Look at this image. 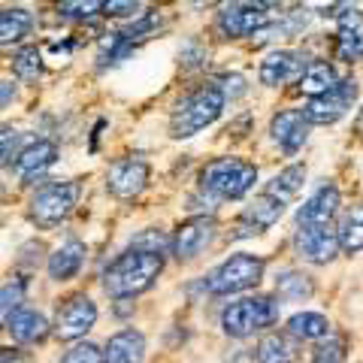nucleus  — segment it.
Returning <instances> with one entry per match:
<instances>
[{"mask_svg": "<svg viewBox=\"0 0 363 363\" xmlns=\"http://www.w3.org/2000/svg\"><path fill=\"white\" fill-rule=\"evenodd\" d=\"M88 257V248L85 242L79 240H67L64 245H58L55 252L49 255V260H45V269H49V279L52 281H70L79 276V269H82Z\"/></svg>", "mask_w": 363, "mask_h": 363, "instance_id": "obj_20", "label": "nucleus"}, {"mask_svg": "<svg viewBox=\"0 0 363 363\" xmlns=\"http://www.w3.org/2000/svg\"><path fill=\"white\" fill-rule=\"evenodd\" d=\"M55 161H58V145L49 143V140H37V143H30L18 152L13 169H16V176L21 182H33L37 176H43Z\"/></svg>", "mask_w": 363, "mask_h": 363, "instance_id": "obj_18", "label": "nucleus"}, {"mask_svg": "<svg viewBox=\"0 0 363 363\" xmlns=\"http://www.w3.org/2000/svg\"><path fill=\"white\" fill-rule=\"evenodd\" d=\"M4 327L18 345H40V342H45V336L52 333V324L45 321V315H40L37 309L13 312L4 321Z\"/></svg>", "mask_w": 363, "mask_h": 363, "instance_id": "obj_17", "label": "nucleus"}, {"mask_svg": "<svg viewBox=\"0 0 363 363\" xmlns=\"http://www.w3.org/2000/svg\"><path fill=\"white\" fill-rule=\"evenodd\" d=\"M255 360L257 363H291L294 360V342L291 333H279L269 330L255 348Z\"/></svg>", "mask_w": 363, "mask_h": 363, "instance_id": "obj_25", "label": "nucleus"}, {"mask_svg": "<svg viewBox=\"0 0 363 363\" xmlns=\"http://www.w3.org/2000/svg\"><path fill=\"white\" fill-rule=\"evenodd\" d=\"M33 28V16L25 6H6L4 16H0V43L13 45L18 40H25Z\"/></svg>", "mask_w": 363, "mask_h": 363, "instance_id": "obj_27", "label": "nucleus"}, {"mask_svg": "<svg viewBox=\"0 0 363 363\" xmlns=\"http://www.w3.org/2000/svg\"><path fill=\"white\" fill-rule=\"evenodd\" d=\"M336 233H339V245H342L345 255L363 252V203L351 206V209L342 215V221H339Z\"/></svg>", "mask_w": 363, "mask_h": 363, "instance_id": "obj_26", "label": "nucleus"}, {"mask_svg": "<svg viewBox=\"0 0 363 363\" xmlns=\"http://www.w3.org/2000/svg\"><path fill=\"white\" fill-rule=\"evenodd\" d=\"M0 363H33V357L28 351H18V348H4V354H0Z\"/></svg>", "mask_w": 363, "mask_h": 363, "instance_id": "obj_36", "label": "nucleus"}, {"mask_svg": "<svg viewBox=\"0 0 363 363\" xmlns=\"http://www.w3.org/2000/svg\"><path fill=\"white\" fill-rule=\"evenodd\" d=\"M306 70V64L297 52H288V49H276L269 52L264 61H260V85L267 88H279V85H288L294 79H300Z\"/></svg>", "mask_w": 363, "mask_h": 363, "instance_id": "obj_16", "label": "nucleus"}, {"mask_svg": "<svg viewBox=\"0 0 363 363\" xmlns=\"http://www.w3.org/2000/svg\"><path fill=\"white\" fill-rule=\"evenodd\" d=\"M339 203H342V197H339V188L336 185H321L300 206L297 227H303V224H330L336 218V212H339Z\"/></svg>", "mask_w": 363, "mask_h": 363, "instance_id": "obj_19", "label": "nucleus"}, {"mask_svg": "<svg viewBox=\"0 0 363 363\" xmlns=\"http://www.w3.org/2000/svg\"><path fill=\"white\" fill-rule=\"evenodd\" d=\"M269 25V13L257 6H245V4H224L221 13L215 16V30L221 33L224 40H245L255 37Z\"/></svg>", "mask_w": 363, "mask_h": 363, "instance_id": "obj_11", "label": "nucleus"}, {"mask_svg": "<svg viewBox=\"0 0 363 363\" xmlns=\"http://www.w3.org/2000/svg\"><path fill=\"white\" fill-rule=\"evenodd\" d=\"M13 73L21 79V82H37L43 76V55L37 45H21V49L13 55Z\"/></svg>", "mask_w": 363, "mask_h": 363, "instance_id": "obj_30", "label": "nucleus"}, {"mask_svg": "<svg viewBox=\"0 0 363 363\" xmlns=\"http://www.w3.org/2000/svg\"><path fill=\"white\" fill-rule=\"evenodd\" d=\"M61 363H104V348H97L94 342H76Z\"/></svg>", "mask_w": 363, "mask_h": 363, "instance_id": "obj_32", "label": "nucleus"}, {"mask_svg": "<svg viewBox=\"0 0 363 363\" xmlns=\"http://www.w3.org/2000/svg\"><path fill=\"white\" fill-rule=\"evenodd\" d=\"M357 91H360L357 79H351V76L339 79L330 91H324V94L306 100V106H303L306 121H309V124H336L351 106H354Z\"/></svg>", "mask_w": 363, "mask_h": 363, "instance_id": "obj_7", "label": "nucleus"}, {"mask_svg": "<svg viewBox=\"0 0 363 363\" xmlns=\"http://www.w3.org/2000/svg\"><path fill=\"white\" fill-rule=\"evenodd\" d=\"M257 182V167L242 157H215L200 169V188L221 200H240Z\"/></svg>", "mask_w": 363, "mask_h": 363, "instance_id": "obj_4", "label": "nucleus"}, {"mask_svg": "<svg viewBox=\"0 0 363 363\" xmlns=\"http://www.w3.org/2000/svg\"><path fill=\"white\" fill-rule=\"evenodd\" d=\"M145 357V336L133 327L112 333L104 345V363H143Z\"/></svg>", "mask_w": 363, "mask_h": 363, "instance_id": "obj_21", "label": "nucleus"}, {"mask_svg": "<svg viewBox=\"0 0 363 363\" xmlns=\"http://www.w3.org/2000/svg\"><path fill=\"white\" fill-rule=\"evenodd\" d=\"M25 291H28V279H18V276L4 285V297H0V300H4V306H0V312H4V321L13 312L21 309V303H25Z\"/></svg>", "mask_w": 363, "mask_h": 363, "instance_id": "obj_31", "label": "nucleus"}, {"mask_svg": "<svg viewBox=\"0 0 363 363\" xmlns=\"http://www.w3.org/2000/svg\"><path fill=\"white\" fill-rule=\"evenodd\" d=\"M276 321H279V303L276 297H267V294L242 297L236 303H227L221 309V330L230 339H248L255 333H264Z\"/></svg>", "mask_w": 363, "mask_h": 363, "instance_id": "obj_3", "label": "nucleus"}, {"mask_svg": "<svg viewBox=\"0 0 363 363\" xmlns=\"http://www.w3.org/2000/svg\"><path fill=\"white\" fill-rule=\"evenodd\" d=\"M164 272V255L145 252V248H128L124 255H118L104 272V291L112 300H133L136 294L149 291L157 276Z\"/></svg>", "mask_w": 363, "mask_h": 363, "instance_id": "obj_1", "label": "nucleus"}, {"mask_svg": "<svg viewBox=\"0 0 363 363\" xmlns=\"http://www.w3.org/2000/svg\"><path fill=\"white\" fill-rule=\"evenodd\" d=\"M269 136L285 155H297L309 136V121H306L303 109H279L269 121Z\"/></svg>", "mask_w": 363, "mask_h": 363, "instance_id": "obj_14", "label": "nucleus"}, {"mask_svg": "<svg viewBox=\"0 0 363 363\" xmlns=\"http://www.w3.org/2000/svg\"><path fill=\"white\" fill-rule=\"evenodd\" d=\"M312 294H315V281H312V276H306L303 269L279 272V279H276V297L279 300L303 303V300H312Z\"/></svg>", "mask_w": 363, "mask_h": 363, "instance_id": "obj_23", "label": "nucleus"}, {"mask_svg": "<svg viewBox=\"0 0 363 363\" xmlns=\"http://www.w3.org/2000/svg\"><path fill=\"white\" fill-rule=\"evenodd\" d=\"M215 85L224 91V97H227V100H233V97L245 94V79H242L240 73H227V76H221Z\"/></svg>", "mask_w": 363, "mask_h": 363, "instance_id": "obj_33", "label": "nucleus"}, {"mask_svg": "<svg viewBox=\"0 0 363 363\" xmlns=\"http://www.w3.org/2000/svg\"><path fill=\"white\" fill-rule=\"evenodd\" d=\"M152 169L143 157H121L106 169V191L116 200H133L149 188Z\"/></svg>", "mask_w": 363, "mask_h": 363, "instance_id": "obj_12", "label": "nucleus"}, {"mask_svg": "<svg viewBox=\"0 0 363 363\" xmlns=\"http://www.w3.org/2000/svg\"><path fill=\"white\" fill-rule=\"evenodd\" d=\"M224 104H227V97L215 82L194 88L185 100H179L173 116H169V136L173 140H191V136H197L203 128H209V124L221 118Z\"/></svg>", "mask_w": 363, "mask_h": 363, "instance_id": "obj_2", "label": "nucleus"}, {"mask_svg": "<svg viewBox=\"0 0 363 363\" xmlns=\"http://www.w3.org/2000/svg\"><path fill=\"white\" fill-rule=\"evenodd\" d=\"M55 13L64 21H94L97 16H106V0H55Z\"/></svg>", "mask_w": 363, "mask_h": 363, "instance_id": "obj_28", "label": "nucleus"}, {"mask_svg": "<svg viewBox=\"0 0 363 363\" xmlns=\"http://www.w3.org/2000/svg\"><path fill=\"white\" fill-rule=\"evenodd\" d=\"M294 248H297V255L306 260V264H330V260L342 252V245H339V233L333 224H303L297 227V233H294Z\"/></svg>", "mask_w": 363, "mask_h": 363, "instance_id": "obj_9", "label": "nucleus"}, {"mask_svg": "<svg viewBox=\"0 0 363 363\" xmlns=\"http://www.w3.org/2000/svg\"><path fill=\"white\" fill-rule=\"evenodd\" d=\"M215 233H218V224H215L212 215H191V218H185L176 227L169 252H173L176 260H194L212 245Z\"/></svg>", "mask_w": 363, "mask_h": 363, "instance_id": "obj_10", "label": "nucleus"}, {"mask_svg": "<svg viewBox=\"0 0 363 363\" xmlns=\"http://www.w3.org/2000/svg\"><path fill=\"white\" fill-rule=\"evenodd\" d=\"M354 133L363 140V109H360V116H357V121H354Z\"/></svg>", "mask_w": 363, "mask_h": 363, "instance_id": "obj_39", "label": "nucleus"}, {"mask_svg": "<svg viewBox=\"0 0 363 363\" xmlns=\"http://www.w3.org/2000/svg\"><path fill=\"white\" fill-rule=\"evenodd\" d=\"M303 182H306V167L303 164H291V167L281 169V173L272 176V182H267V194L288 203L291 197H297V191L303 188Z\"/></svg>", "mask_w": 363, "mask_h": 363, "instance_id": "obj_29", "label": "nucleus"}, {"mask_svg": "<svg viewBox=\"0 0 363 363\" xmlns=\"http://www.w3.org/2000/svg\"><path fill=\"white\" fill-rule=\"evenodd\" d=\"M281 215H285V200L272 197V194H257L248 206L240 212V218H236V240H245V236H257L269 230L272 224H276Z\"/></svg>", "mask_w": 363, "mask_h": 363, "instance_id": "obj_13", "label": "nucleus"}, {"mask_svg": "<svg viewBox=\"0 0 363 363\" xmlns=\"http://www.w3.org/2000/svg\"><path fill=\"white\" fill-rule=\"evenodd\" d=\"M9 85H13V82H4V106H9V97H13V94H16V91H13V88H9Z\"/></svg>", "mask_w": 363, "mask_h": 363, "instance_id": "obj_38", "label": "nucleus"}, {"mask_svg": "<svg viewBox=\"0 0 363 363\" xmlns=\"http://www.w3.org/2000/svg\"><path fill=\"white\" fill-rule=\"evenodd\" d=\"M339 30H336V58L345 64H354L363 58V13L357 9H342L336 13Z\"/></svg>", "mask_w": 363, "mask_h": 363, "instance_id": "obj_15", "label": "nucleus"}, {"mask_svg": "<svg viewBox=\"0 0 363 363\" xmlns=\"http://www.w3.org/2000/svg\"><path fill=\"white\" fill-rule=\"evenodd\" d=\"M79 200V185L76 182H49L43 185L28 203V218L40 227V230H52L61 221L70 218Z\"/></svg>", "mask_w": 363, "mask_h": 363, "instance_id": "obj_6", "label": "nucleus"}, {"mask_svg": "<svg viewBox=\"0 0 363 363\" xmlns=\"http://www.w3.org/2000/svg\"><path fill=\"white\" fill-rule=\"evenodd\" d=\"M140 0H106V18H124L133 16Z\"/></svg>", "mask_w": 363, "mask_h": 363, "instance_id": "obj_34", "label": "nucleus"}, {"mask_svg": "<svg viewBox=\"0 0 363 363\" xmlns=\"http://www.w3.org/2000/svg\"><path fill=\"white\" fill-rule=\"evenodd\" d=\"M336 82H339V76L333 70V64L309 61L306 64V70H303V76L297 79V88L303 91L306 97H318V94H324V91H330Z\"/></svg>", "mask_w": 363, "mask_h": 363, "instance_id": "obj_22", "label": "nucleus"}, {"mask_svg": "<svg viewBox=\"0 0 363 363\" xmlns=\"http://www.w3.org/2000/svg\"><path fill=\"white\" fill-rule=\"evenodd\" d=\"M97 324V306L88 294H73L58 306V315H55L52 330L64 342H79L85 339V333Z\"/></svg>", "mask_w": 363, "mask_h": 363, "instance_id": "obj_8", "label": "nucleus"}, {"mask_svg": "<svg viewBox=\"0 0 363 363\" xmlns=\"http://www.w3.org/2000/svg\"><path fill=\"white\" fill-rule=\"evenodd\" d=\"M18 140H21L18 130L4 128V164H6V167L13 164V157H18Z\"/></svg>", "mask_w": 363, "mask_h": 363, "instance_id": "obj_35", "label": "nucleus"}, {"mask_svg": "<svg viewBox=\"0 0 363 363\" xmlns=\"http://www.w3.org/2000/svg\"><path fill=\"white\" fill-rule=\"evenodd\" d=\"M312 363H333V360H327V357H318V354H315V360H312Z\"/></svg>", "mask_w": 363, "mask_h": 363, "instance_id": "obj_40", "label": "nucleus"}, {"mask_svg": "<svg viewBox=\"0 0 363 363\" xmlns=\"http://www.w3.org/2000/svg\"><path fill=\"white\" fill-rule=\"evenodd\" d=\"M288 333L303 342H318V339L330 336V321L321 312H297L288 321Z\"/></svg>", "mask_w": 363, "mask_h": 363, "instance_id": "obj_24", "label": "nucleus"}, {"mask_svg": "<svg viewBox=\"0 0 363 363\" xmlns=\"http://www.w3.org/2000/svg\"><path fill=\"white\" fill-rule=\"evenodd\" d=\"M233 4H245V6H257V9H267V13H269V9H272V6H279V4H281V0H233Z\"/></svg>", "mask_w": 363, "mask_h": 363, "instance_id": "obj_37", "label": "nucleus"}, {"mask_svg": "<svg viewBox=\"0 0 363 363\" xmlns=\"http://www.w3.org/2000/svg\"><path fill=\"white\" fill-rule=\"evenodd\" d=\"M264 279V257L257 255H230L221 267H215L203 288H206L212 297H230V294H242L248 288H255L257 281Z\"/></svg>", "mask_w": 363, "mask_h": 363, "instance_id": "obj_5", "label": "nucleus"}]
</instances>
